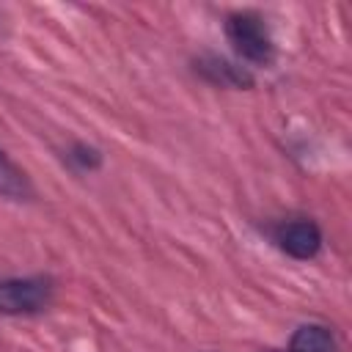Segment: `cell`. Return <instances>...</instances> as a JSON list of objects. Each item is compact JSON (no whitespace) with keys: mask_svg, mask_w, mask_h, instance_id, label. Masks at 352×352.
Returning <instances> with one entry per match:
<instances>
[{"mask_svg":"<svg viewBox=\"0 0 352 352\" xmlns=\"http://www.w3.org/2000/svg\"><path fill=\"white\" fill-rule=\"evenodd\" d=\"M226 36L245 60L258 66L272 63V41L256 14H231L226 22Z\"/></svg>","mask_w":352,"mask_h":352,"instance_id":"1","label":"cell"},{"mask_svg":"<svg viewBox=\"0 0 352 352\" xmlns=\"http://www.w3.org/2000/svg\"><path fill=\"white\" fill-rule=\"evenodd\" d=\"M206 74L212 72V80L217 82H231V85H250V77L245 72H239L236 66L226 63V60H212V66H201Z\"/></svg>","mask_w":352,"mask_h":352,"instance_id":"6","label":"cell"},{"mask_svg":"<svg viewBox=\"0 0 352 352\" xmlns=\"http://www.w3.org/2000/svg\"><path fill=\"white\" fill-rule=\"evenodd\" d=\"M0 192L8 198H28L30 195V184H28L25 173L6 157L3 148H0Z\"/></svg>","mask_w":352,"mask_h":352,"instance_id":"5","label":"cell"},{"mask_svg":"<svg viewBox=\"0 0 352 352\" xmlns=\"http://www.w3.org/2000/svg\"><path fill=\"white\" fill-rule=\"evenodd\" d=\"M278 242H280V248L289 256H294V258H311L322 248V234H319L316 223H311V220H294V223H286L280 228Z\"/></svg>","mask_w":352,"mask_h":352,"instance_id":"3","label":"cell"},{"mask_svg":"<svg viewBox=\"0 0 352 352\" xmlns=\"http://www.w3.org/2000/svg\"><path fill=\"white\" fill-rule=\"evenodd\" d=\"M50 300V283L41 278L3 280L0 283V311L3 314H28L44 308Z\"/></svg>","mask_w":352,"mask_h":352,"instance_id":"2","label":"cell"},{"mask_svg":"<svg viewBox=\"0 0 352 352\" xmlns=\"http://www.w3.org/2000/svg\"><path fill=\"white\" fill-rule=\"evenodd\" d=\"M289 352H333V336L322 324H302L292 336Z\"/></svg>","mask_w":352,"mask_h":352,"instance_id":"4","label":"cell"}]
</instances>
